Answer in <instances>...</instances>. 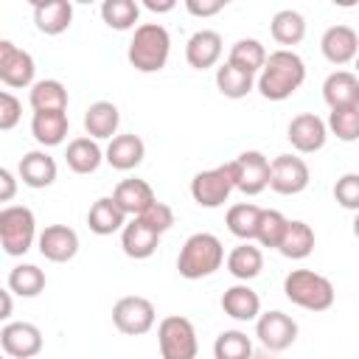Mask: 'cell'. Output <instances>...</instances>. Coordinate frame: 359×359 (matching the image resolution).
Here are the masks:
<instances>
[{"label": "cell", "mask_w": 359, "mask_h": 359, "mask_svg": "<svg viewBox=\"0 0 359 359\" xmlns=\"http://www.w3.org/2000/svg\"><path fill=\"white\" fill-rule=\"evenodd\" d=\"M303 81H306V62L294 50L280 48L266 56V65L255 79V87L266 101H286L300 90Z\"/></svg>", "instance_id": "1"}, {"label": "cell", "mask_w": 359, "mask_h": 359, "mask_svg": "<svg viewBox=\"0 0 359 359\" xmlns=\"http://www.w3.org/2000/svg\"><path fill=\"white\" fill-rule=\"evenodd\" d=\"M171 53V36L160 22H140L129 42L126 59L137 73H160Z\"/></svg>", "instance_id": "2"}, {"label": "cell", "mask_w": 359, "mask_h": 359, "mask_svg": "<svg viewBox=\"0 0 359 359\" xmlns=\"http://www.w3.org/2000/svg\"><path fill=\"white\" fill-rule=\"evenodd\" d=\"M222 264H224V247H222L219 236H213V233L188 236L177 255V269L185 280L210 278Z\"/></svg>", "instance_id": "3"}, {"label": "cell", "mask_w": 359, "mask_h": 359, "mask_svg": "<svg viewBox=\"0 0 359 359\" xmlns=\"http://www.w3.org/2000/svg\"><path fill=\"white\" fill-rule=\"evenodd\" d=\"M283 294L289 303L306 311H328L334 306V283L314 269H292L283 278Z\"/></svg>", "instance_id": "4"}, {"label": "cell", "mask_w": 359, "mask_h": 359, "mask_svg": "<svg viewBox=\"0 0 359 359\" xmlns=\"http://www.w3.org/2000/svg\"><path fill=\"white\" fill-rule=\"evenodd\" d=\"M34 241H39L36 236V219L34 210L25 205H6L0 210V247L6 255H25Z\"/></svg>", "instance_id": "5"}, {"label": "cell", "mask_w": 359, "mask_h": 359, "mask_svg": "<svg viewBox=\"0 0 359 359\" xmlns=\"http://www.w3.org/2000/svg\"><path fill=\"white\" fill-rule=\"evenodd\" d=\"M157 342H160V356L163 359H196V353H199L196 328L182 314H168V317L160 320Z\"/></svg>", "instance_id": "6"}, {"label": "cell", "mask_w": 359, "mask_h": 359, "mask_svg": "<svg viewBox=\"0 0 359 359\" xmlns=\"http://www.w3.org/2000/svg\"><path fill=\"white\" fill-rule=\"evenodd\" d=\"M236 191V174H233V163L208 168L194 174L191 180V196L199 208H222L230 194Z\"/></svg>", "instance_id": "7"}, {"label": "cell", "mask_w": 359, "mask_h": 359, "mask_svg": "<svg viewBox=\"0 0 359 359\" xmlns=\"http://www.w3.org/2000/svg\"><path fill=\"white\" fill-rule=\"evenodd\" d=\"M154 320H157V311H154V303L149 297L126 294V297H121L112 306V323L126 337H143V334H149L154 328Z\"/></svg>", "instance_id": "8"}, {"label": "cell", "mask_w": 359, "mask_h": 359, "mask_svg": "<svg viewBox=\"0 0 359 359\" xmlns=\"http://www.w3.org/2000/svg\"><path fill=\"white\" fill-rule=\"evenodd\" d=\"M311 171L303 157L294 154H278L269 163V188L280 196H297L309 188Z\"/></svg>", "instance_id": "9"}, {"label": "cell", "mask_w": 359, "mask_h": 359, "mask_svg": "<svg viewBox=\"0 0 359 359\" xmlns=\"http://www.w3.org/2000/svg\"><path fill=\"white\" fill-rule=\"evenodd\" d=\"M233 163V174H236V191H241L244 196H258L264 188H269V163L264 151H241Z\"/></svg>", "instance_id": "10"}, {"label": "cell", "mask_w": 359, "mask_h": 359, "mask_svg": "<svg viewBox=\"0 0 359 359\" xmlns=\"http://www.w3.org/2000/svg\"><path fill=\"white\" fill-rule=\"evenodd\" d=\"M34 56L17 48L11 39H0V81L6 87H34Z\"/></svg>", "instance_id": "11"}, {"label": "cell", "mask_w": 359, "mask_h": 359, "mask_svg": "<svg viewBox=\"0 0 359 359\" xmlns=\"http://www.w3.org/2000/svg\"><path fill=\"white\" fill-rule=\"evenodd\" d=\"M286 137L292 143L294 151L300 154H314L325 146L328 140V123L314 115V112H300L289 121V129H286Z\"/></svg>", "instance_id": "12"}, {"label": "cell", "mask_w": 359, "mask_h": 359, "mask_svg": "<svg viewBox=\"0 0 359 359\" xmlns=\"http://www.w3.org/2000/svg\"><path fill=\"white\" fill-rule=\"evenodd\" d=\"M255 337L269 351H286L297 339V323L283 311H264L255 320Z\"/></svg>", "instance_id": "13"}, {"label": "cell", "mask_w": 359, "mask_h": 359, "mask_svg": "<svg viewBox=\"0 0 359 359\" xmlns=\"http://www.w3.org/2000/svg\"><path fill=\"white\" fill-rule=\"evenodd\" d=\"M0 345L11 359H34L42 351V331L25 320L6 323L0 328Z\"/></svg>", "instance_id": "14"}, {"label": "cell", "mask_w": 359, "mask_h": 359, "mask_svg": "<svg viewBox=\"0 0 359 359\" xmlns=\"http://www.w3.org/2000/svg\"><path fill=\"white\" fill-rule=\"evenodd\" d=\"M36 247H39L42 258H48L53 264H67L79 252V233L67 224H48L39 233Z\"/></svg>", "instance_id": "15"}, {"label": "cell", "mask_w": 359, "mask_h": 359, "mask_svg": "<svg viewBox=\"0 0 359 359\" xmlns=\"http://www.w3.org/2000/svg\"><path fill=\"white\" fill-rule=\"evenodd\" d=\"M320 50L331 65H348L359 56V34L351 25H331L320 39Z\"/></svg>", "instance_id": "16"}, {"label": "cell", "mask_w": 359, "mask_h": 359, "mask_svg": "<svg viewBox=\"0 0 359 359\" xmlns=\"http://www.w3.org/2000/svg\"><path fill=\"white\" fill-rule=\"evenodd\" d=\"M17 174H20V180H22V185L39 191V188H48V185L56 182L59 168H56V160H53L45 149H34V151H25V154L20 157Z\"/></svg>", "instance_id": "17"}, {"label": "cell", "mask_w": 359, "mask_h": 359, "mask_svg": "<svg viewBox=\"0 0 359 359\" xmlns=\"http://www.w3.org/2000/svg\"><path fill=\"white\" fill-rule=\"evenodd\" d=\"M112 199H115L118 208H121L126 216H132V219H135V216H143V213L157 202L151 185H149L146 180H137V177L121 180V182L115 185V191H112Z\"/></svg>", "instance_id": "18"}, {"label": "cell", "mask_w": 359, "mask_h": 359, "mask_svg": "<svg viewBox=\"0 0 359 359\" xmlns=\"http://www.w3.org/2000/svg\"><path fill=\"white\" fill-rule=\"evenodd\" d=\"M323 101L331 109L359 107V76L351 70H334L323 81Z\"/></svg>", "instance_id": "19"}, {"label": "cell", "mask_w": 359, "mask_h": 359, "mask_svg": "<svg viewBox=\"0 0 359 359\" xmlns=\"http://www.w3.org/2000/svg\"><path fill=\"white\" fill-rule=\"evenodd\" d=\"M146 157V143L140 135L129 132V135H115L109 140V146L104 149V160L115 168V171H132L143 163Z\"/></svg>", "instance_id": "20"}, {"label": "cell", "mask_w": 359, "mask_h": 359, "mask_svg": "<svg viewBox=\"0 0 359 359\" xmlns=\"http://www.w3.org/2000/svg\"><path fill=\"white\" fill-rule=\"evenodd\" d=\"M222 50H224L222 34L219 31H210V28H202V31L191 34V39L185 45V59H188L191 67L208 70V67H213L222 59Z\"/></svg>", "instance_id": "21"}, {"label": "cell", "mask_w": 359, "mask_h": 359, "mask_svg": "<svg viewBox=\"0 0 359 359\" xmlns=\"http://www.w3.org/2000/svg\"><path fill=\"white\" fill-rule=\"evenodd\" d=\"M157 244H160V233L151 230L143 219H132L126 222V227L121 230V247L129 258L135 261H146L157 252Z\"/></svg>", "instance_id": "22"}, {"label": "cell", "mask_w": 359, "mask_h": 359, "mask_svg": "<svg viewBox=\"0 0 359 359\" xmlns=\"http://www.w3.org/2000/svg\"><path fill=\"white\" fill-rule=\"evenodd\" d=\"M222 311L238 323H250L261 317V297L255 289H250L247 283H236L230 289H224L222 294Z\"/></svg>", "instance_id": "23"}, {"label": "cell", "mask_w": 359, "mask_h": 359, "mask_svg": "<svg viewBox=\"0 0 359 359\" xmlns=\"http://www.w3.org/2000/svg\"><path fill=\"white\" fill-rule=\"evenodd\" d=\"M73 22V3L67 0H45V3H34V25L36 31L48 34V36H59L70 28Z\"/></svg>", "instance_id": "24"}, {"label": "cell", "mask_w": 359, "mask_h": 359, "mask_svg": "<svg viewBox=\"0 0 359 359\" xmlns=\"http://www.w3.org/2000/svg\"><path fill=\"white\" fill-rule=\"evenodd\" d=\"M121 126V112L112 101H95L84 109V132L93 140H112Z\"/></svg>", "instance_id": "25"}, {"label": "cell", "mask_w": 359, "mask_h": 359, "mask_svg": "<svg viewBox=\"0 0 359 359\" xmlns=\"http://www.w3.org/2000/svg\"><path fill=\"white\" fill-rule=\"evenodd\" d=\"M67 129H70V121H67V112H62V109H53V112H34V115H31V135H34V140H36L39 146H45V149L65 143Z\"/></svg>", "instance_id": "26"}, {"label": "cell", "mask_w": 359, "mask_h": 359, "mask_svg": "<svg viewBox=\"0 0 359 359\" xmlns=\"http://www.w3.org/2000/svg\"><path fill=\"white\" fill-rule=\"evenodd\" d=\"M87 224L95 236H112L118 230L126 227V213L118 208V202L112 196H101L90 205L87 210Z\"/></svg>", "instance_id": "27"}, {"label": "cell", "mask_w": 359, "mask_h": 359, "mask_svg": "<svg viewBox=\"0 0 359 359\" xmlns=\"http://www.w3.org/2000/svg\"><path fill=\"white\" fill-rule=\"evenodd\" d=\"M65 163L73 174H93L104 163V149L93 137H73L65 151Z\"/></svg>", "instance_id": "28"}, {"label": "cell", "mask_w": 359, "mask_h": 359, "mask_svg": "<svg viewBox=\"0 0 359 359\" xmlns=\"http://www.w3.org/2000/svg\"><path fill=\"white\" fill-rule=\"evenodd\" d=\"M224 264H227V272L236 280L247 283V280H252V278L261 275V269H264V252L252 241H241L238 247L230 250V255H227Z\"/></svg>", "instance_id": "29"}, {"label": "cell", "mask_w": 359, "mask_h": 359, "mask_svg": "<svg viewBox=\"0 0 359 359\" xmlns=\"http://www.w3.org/2000/svg\"><path fill=\"white\" fill-rule=\"evenodd\" d=\"M314 241H317V238H314L311 224H306V222H300V219H289L286 233H283V238H280V244H278V252H280L283 258L303 261V258L311 255Z\"/></svg>", "instance_id": "30"}, {"label": "cell", "mask_w": 359, "mask_h": 359, "mask_svg": "<svg viewBox=\"0 0 359 359\" xmlns=\"http://www.w3.org/2000/svg\"><path fill=\"white\" fill-rule=\"evenodd\" d=\"M28 101H31V109L34 112H53V109H62L67 112V87L59 81V79H42L31 87L28 93Z\"/></svg>", "instance_id": "31"}, {"label": "cell", "mask_w": 359, "mask_h": 359, "mask_svg": "<svg viewBox=\"0 0 359 359\" xmlns=\"http://www.w3.org/2000/svg\"><path fill=\"white\" fill-rule=\"evenodd\" d=\"M269 31H272V39L278 45H286V50H289L292 45H300L303 42V36H306V20L294 8H280L272 17Z\"/></svg>", "instance_id": "32"}, {"label": "cell", "mask_w": 359, "mask_h": 359, "mask_svg": "<svg viewBox=\"0 0 359 359\" xmlns=\"http://www.w3.org/2000/svg\"><path fill=\"white\" fill-rule=\"evenodd\" d=\"M261 210H264V208H258V205H252V202H238V205H233V208L227 210L224 224H227V230H230L236 238H241V241H255L258 222H261Z\"/></svg>", "instance_id": "33"}, {"label": "cell", "mask_w": 359, "mask_h": 359, "mask_svg": "<svg viewBox=\"0 0 359 359\" xmlns=\"http://www.w3.org/2000/svg\"><path fill=\"white\" fill-rule=\"evenodd\" d=\"M216 87H219V93L224 98H233L236 101V98H244V95L252 93L255 76L247 73V70H241V67H236V65H230V62H224V65L216 67Z\"/></svg>", "instance_id": "34"}, {"label": "cell", "mask_w": 359, "mask_h": 359, "mask_svg": "<svg viewBox=\"0 0 359 359\" xmlns=\"http://www.w3.org/2000/svg\"><path fill=\"white\" fill-rule=\"evenodd\" d=\"M6 283H8V289H11L14 294H20V297H36V294L45 289L48 278H45V272H42L36 264H17V266H11Z\"/></svg>", "instance_id": "35"}, {"label": "cell", "mask_w": 359, "mask_h": 359, "mask_svg": "<svg viewBox=\"0 0 359 359\" xmlns=\"http://www.w3.org/2000/svg\"><path fill=\"white\" fill-rule=\"evenodd\" d=\"M266 56H269V53H266V48H264L258 39H238V42L230 48L227 62L255 76V73H261V70H264Z\"/></svg>", "instance_id": "36"}, {"label": "cell", "mask_w": 359, "mask_h": 359, "mask_svg": "<svg viewBox=\"0 0 359 359\" xmlns=\"http://www.w3.org/2000/svg\"><path fill=\"white\" fill-rule=\"evenodd\" d=\"M101 20L112 31H129L140 20V6L135 0H104L101 3Z\"/></svg>", "instance_id": "37"}, {"label": "cell", "mask_w": 359, "mask_h": 359, "mask_svg": "<svg viewBox=\"0 0 359 359\" xmlns=\"http://www.w3.org/2000/svg\"><path fill=\"white\" fill-rule=\"evenodd\" d=\"M213 359H252V342L244 331H222L213 342Z\"/></svg>", "instance_id": "38"}, {"label": "cell", "mask_w": 359, "mask_h": 359, "mask_svg": "<svg viewBox=\"0 0 359 359\" xmlns=\"http://www.w3.org/2000/svg\"><path fill=\"white\" fill-rule=\"evenodd\" d=\"M286 224L289 219L280 213V210H269L264 208L261 210V222H258V233H255V241L261 247H269V250H278L283 233H286Z\"/></svg>", "instance_id": "39"}, {"label": "cell", "mask_w": 359, "mask_h": 359, "mask_svg": "<svg viewBox=\"0 0 359 359\" xmlns=\"http://www.w3.org/2000/svg\"><path fill=\"white\" fill-rule=\"evenodd\" d=\"M325 123H328V132L337 135V140H342V143L359 140V107L331 109V115H328Z\"/></svg>", "instance_id": "40"}, {"label": "cell", "mask_w": 359, "mask_h": 359, "mask_svg": "<svg viewBox=\"0 0 359 359\" xmlns=\"http://www.w3.org/2000/svg\"><path fill=\"white\" fill-rule=\"evenodd\" d=\"M334 199H337L345 210L359 213V174H356V171H348V174H342V177L334 182Z\"/></svg>", "instance_id": "41"}, {"label": "cell", "mask_w": 359, "mask_h": 359, "mask_svg": "<svg viewBox=\"0 0 359 359\" xmlns=\"http://www.w3.org/2000/svg\"><path fill=\"white\" fill-rule=\"evenodd\" d=\"M20 118H22V101H20L14 93L3 90V93H0V129H3V132L14 129V126L20 123Z\"/></svg>", "instance_id": "42"}, {"label": "cell", "mask_w": 359, "mask_h": 359, "mask_svg": "<svg viewBox=\"0 0 359 359\" xmlns=\"http://www.w3.org/2000/svg\"><path fill=\"white\" fill-rule=\"evenodd\" d=\"M135 219H143L151 230H157V233L163 236V233L171 230V224H174V210H171L165 202H154L143 216H135Z\"/></svg>", "instance_id": "43"}, {"label": "cell", "mask_w": 359, "mask_h": 359, "mask_svg": "<svg viewBox=\"0 0 359 359\" xmlns=\"http://www.w3.org/2000/svg\"><path fill=\"white\" fill-rule=\"evenodd\" d=\"M185 8L194 17H213L224 8V0H185Z\"/></svg>", "instance_id": "44"}, {"label": "cell", "mask_w": 359, "mask_h": 359, "mask_svg": "<svg viewBox=\"0 0 359 359\" xmlns=\"http://www.w3.org/2000/svg\"><path fill=\"white\" fill-rule=\"evenodd\" d=\"M17 194V180L8 168H0V202H11Z\"/></svg>", "instance_id": "45"}, {"label": "cell", "mask_w": 359, "mask_h": 359, "mask_svg": "<svg viewBox=\"0 0 359 359\" xmlns=\"http://www.w3.org/2000/svg\"><path fill=\"white\" fill-rule=\"evenodd\" d=\"M143 6H146L149 11H154V14H165V11H171L177 3H174V0H146Z\"/></svg>", "instance_id": "46"}, {"label": "cell", "mask_w": 359, "mask_h": 359, "mask_svg": "<svg viewBox=\"0 0 359 359\" xmlns=\"http://www.w3.org/2000/svg\"><path fill=\"white\" fill-rule=\"evenodd\" d=\"M0 297H3V311H0V320H8V317H11V289L0 292Z\"/></svg>", "instance_id": "47"}, {"label": "cell", "mask_w": 359, "mask_h": 359, "mask_svg": "<svg viewBox=\"0 0 359 359\" xmlns=\"http://www.w3.org/2000/svg\"><path fill=\"white\" fill-rule=\"evenodd\" d=\"M353 236H356V238H359V213H356V216H353Z\"/></svg>", "instance_id": "48"}, {"label": "cell", "mask_w": 359, "mask_h": 359, "mask_svg": "<svg viewBox=\"0 0 359 359\" xmlns=\"http://www.w3.org/2000/svg\"><path fill=\"white\" fill-rule=\"evenodd\" d=\"M356 76H359V56H356Z\"/></svg>", "instance_id": "49"}]
</instances>
